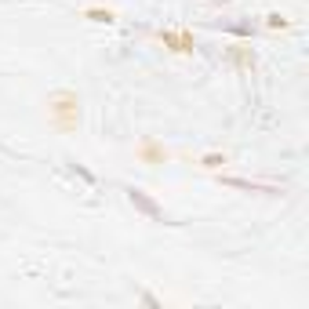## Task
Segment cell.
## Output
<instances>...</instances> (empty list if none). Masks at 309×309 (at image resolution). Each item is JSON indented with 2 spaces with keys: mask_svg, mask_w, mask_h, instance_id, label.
Masks as SVG:
<instances>
[{
  "mask_svg": "<svg viewBox=\"0 0 309 309\" xmlns=\"http://www.w3.org/2000/svg\"><path fill=\"white\" fill-rule=\"evenodd\" d=\"M160 40H164L171 51H193V37H189V33H160Z\"/></svg>",
  "mask_w": 309,
  "mask_h": 309,
  "instance_id": "cell-1",
  "label": "cell"
},
{
  "mask_svg": "<svg viewBox=\"0 0 309 309\" xmlns=\"http://www.w3.org/2000/svg\"><path fill=\"white\" fill-rule=\"evenodd\" d=\"M95 22H113V11H87Z\"/></svg>",
  "mask_w": 309,
  "mask_h": 309,
  "instance_id": "cell-2",
  "label": "cell"
},
{
  "mask_svg": "<svg viewBox=\"0 0 309 309\" xmlns=\"http://www.w3.org/2000/svg\"><path fill=\"white\" fill-rule=\"evenodd\" d=\"M219 164H226V157H204V167H219Z\"/></svg>",
  "mask_w": 309,
  "mask_h": 309,
  "instance_id": "cell-3",
  "label": "cell"
},
{
  "mask_svg": "<svg viewBox=\"0 0 309 309\" xmlns=\"http://www.w3.org/2000/svg\"><path fill=\"white\" fill-rule=\"evenodd\" d=\"M276 26H280V29H284V26H287V22H284V19H280V15H269V29H276Z\"/></svg>",
  "mask_w": 309,
  "mask_h": 309,
  "instance_id": "cell-4",
  "label": "cell"
}]
</instances>
